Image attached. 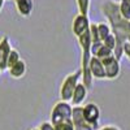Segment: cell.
<instances>
[{"mask_svg":"<svg viewBox=\"0 0 130 130\" xmlns=\"http://www.w3.org/2000/svg\"><path fill=\"white\" fill-rule=\"evenodd\" d=\"M102 12L105 16V18L109 21L112 32L116 37L117 46L113 53L115 57L120 61L124 53V44L126 43L127 37L130 35V21L122 18V16L120 14V9H118V3L113 2V0H108V2L103 3Z\"/></svg>","mask_w":130,"mask_h":130,"instance_id":"6da1fadb","label":"cell"},{"mask_svg":"<svg viewBox=\"0 0 130 130\" xmlns=\"http://www.w3.org/2000/svg\"><path fill=\"white\" fill-rule=\"evenodd\" d=\"M72 115H73V105L69 102L60 100L53 105L51 111V124L53 126H57L60 124L72 121Z\"/></svg>","mask_w":130,"mask_h":130,"instance_id":"7a4b0ae2","label":"cell"},{"mask_svg":"<svg viewBox=\"0 0 130 130\" xmlns=\"http://www.w3.org/2000/svg\"><path fill=\"white\" fill-rule=\"evenodd\" d=\"M82 77V69H77L75 72L68 74L64 78L61 86H60V98L64 102H70L73 98V92L79 83V78Z\"/></svg>","mask_w":130,"mask_h":130,"instance_id":"3957f363","label":"cell"},{"mask_svg":"<svg viewBox=\"0 0 130 130\" xmlns=\"http://www.w3.org/2000/svg\"><path fill=\"white\" fill-rule=\"evenodd\" d=\"M83 117L86 122L90 126L96 130L99 127V121H100V108L95 103H89L83 107Z\"/></svg>","mask_w":130,"mask_h":130,"instance_id":"277c9868","label":"cell"},{"mask_svg":"<svg viewBox=\"0 0 130 130\" xmlns=\"http://www.w3.org/2000/svg\"><path fill=\"white\" fill-rule=\"evenodd\" d=\"M103 61V65H104V69H105V74H107V79H116L118 75H120V72H121V65H120V61H118L115 56H111V57H107Z\"/></svg>","mask_w":130,"mask_h":130,"instance_id":"5b68a950","label":"cell"},{"mask_svg":"<svg viewBox=\"0 0 130 130\" xmlns=\"http://www.w3.org/2000/svg\"><path fill=\"white\" fill-rule=\"evenodd\" d=\"M13 48L10 47V40L8 35H3L0 39V68L2 70H8V57L10 55V51Z\"/></svg>","mask_w":130,"mask_h":130,"instance_id":"8992f818","label":"cell"},{"mask_svg":"<svg viewBox=\"0 0 130 130\" xmlns=\"http://www.w3.org/2000/svg\"><path fill=\"white\" fill-rule=\"evenodd\" d=\"M72 122L74 130H94V127L86 122L83 117V107H73Z\"/></svg>","mask_w":130,"mask_h":130,"instance_id":"52a82bcc","label":"cell"},{"mask_svg":"<svg viewBox=\"0 0 130 130\" xmlns=\"http://www.w3.org/2000/svg\"><path fill=\"white\" fill-rule=\"evenodd\" d=\"M90 20H89V16H83V14H77L74 18H73V24H72V31L75 37H79L82 35L86 30L90 29Z\"/></svg>","mask_w":130,"mask_h":130,"instance_id":"ba28073f","label":"cell"},{"mask_svg":"<svg viewBox=\"0 0 130 130\" xmlns=\"http://www.w3.org/2000/svg\"><path fill=\"white\" fill-rule=\"evenodd\" d=\"M90 73L92 75V78L107 79V74H105V69H104L103 61L100 59L95 57V56H92L91 60H90Z\"/></svg>","mask_w":130,"mask_h":130,"instance_id":"9c48e42d","label":"cell"},{"mask_svg":"<svg viewBox=\"0 0 130 130\" xmlns=\"http://www.w3.org/2000/svg\"><path fill=\"white\" fill-rule=\"evenodd\" d=\"M87 87L83 85V82H79L77 85V87H75L74 92H73V98L70 100V104L73 107H81L82 103L86 100V98H87Z\"/></svg>","mask_w":130,"mask_h":130,"instance_id":"30bf717a","label":"cell"},{"mask_svg":"<svg viewBox=\"0 0 130 130\" xmlns=\"http://www.w3.org/2000/svg\"><path fill=\"white\" fill-rule=\"evenodd\" d=\"M14 7L21 17H30L34 10V0H14Z\"/></svg>","mask_w":130,"mask_h":130,"instance_id":"8fae6325","label":"cell"},{"mask_svg":"<svg viewBox=\"0 0 130 130\" xmlns=\"http://www.w3.org/2000/svg\"><path fill=\"white\" fill-rule=\"evenodd\" d=\"M8 72H9V75H10L12 78L20 79V78L25 77V74H26V72H27V65H26L25 60L21 59L17 64H14L13 67H10V68L8 69Z\"/></svg>","mask_w":130,"mask_h":130,"instance_id":"7c38bea8","label":"cell"},{"mask_svg":"<svg viewBox=\"0 0 130 130\" xmlns=\"http://www.w3.org/2000/svg\"><path fill=\"white\" fill-rule=\"evenodd\" d=\"M118 9H120V14L122 16V18L130 21V0H120Z\"/></svg>","mask_w":130,"mask_h":130,"instance_id":"4fadbf2b","label":"cell"},{"mask_svg":"<svg viewBox=\"0 0 130 130\" xmlns=\"http://www.w3.org/2000/svg\"><path fill=\"white\" fill-rule=\"evenodd\" d=\"M98 32H99V37L100 40L103 42L109 34H112V29L109 26V24H105V22H99L98 24Z\"/></svg>","mask_w":130,"mask_h":130,"instance_id":"5bb4252c","label":"cell"},{"mask_svg":"<svg viewBox=\"0 0 130 130\" xmlns=\"http://www.w3.org/2000/svg\"><path fill=\"white\" fill-rule=\"evenodd\" d=\"M94 56L98 57V59H100V60H104V59H107V57L115 56V53H113L112 50H109L108 47H105L104 44H102V46L99 47V50L94 53Z\"/></svg>","mask_w":130,"mask_h":130,"instance_id":"9a60e30c","label":"cell"},{"mask_svg":"<svg viewBox=\"0 0 130 130\" xmlns=\"http://www.w3.org/2000/svg\"><path fill=\"white\" fill-rule=\"evenodd\" d=\"M75 2H77L78 13L79 14H83V16H89L91 0H75Z\"/></svg>","mask_w":130,"mask_h":130,"instance_id":"2e32d148","label":"cell"},{"mask_svg":"<svg viewBox=\"0 0 130 130\" xmlns=\"http://www.w3.org/2000/svg\"><path fill=\"white\" fill-rule=\"evenodd\" d=\"M21 60V55H20V52L17 51V50H12L10 51V55H9V57H8V69L10 68V67H13L14 64H17L18 61Z\"/></svg>","mask_w":130,"mask_h":130,"instance_id":"e0dca14e","label":"cell"},{"mask_svg":"<svg viewBox=\"0 0 130 130\" xmlns=\"http://www.w3.org/2000/svg\"><path fill=\"white\" fill-rule=\"evenodd\" d=\"M103 44L105 46V47H108L109 50H112V51H115V48H116V46H117V40H116V37H115V34L112 32V34H109L104 40H103Z\"/></svg>","mask_w":130,"mask_h":130,"instance_id":"ac0fdd59","label":"cell"},{"mask_svg":"<svg viewBox=\"0 0 130 130\" xmlns=\"http://www.w3.org/2000/svg\"><path fill=\"white\" fill-rule=\"evenodd\" d=\"M55 130H74V126L72 121H68V122H64V124L55 126Z\"/></svg>","mask_w":130,"mask_h":130,"instance_id":"d6986e66","label":"cell"},{"mask_svg":"<svg viewBox=\"0 0 130 130\" xmlns=\"http://www.w3.org/2000/svg\"><path fill=\"white\" fill-rule=\"evenodd\" d=\"M38 129L39 130H55V126L51 124V121H44L38 126Z\"/></svg>","mask_w":130,"mask_h":130,"instance_id":"ffe728a7","label":"cell"},{"mask_svg":"<svg viewBox=\"0 0 130 130\" xmlns=\"http://www.w3.org/2000/svg\"><path fill=\"white\" fill-rule=\"evenodd\" d=\"M98 130H121V129L118 126H116V125H105V126H102Z\"/></svg>","mask_w":130,"mask_h":130,"instance_id":"44dd1931","label":"cell"},{"mask_svg":"<svg viewBox=\"0 0 130 130\" xmlns=\"http://www.w3.org/2000/svg\"><path fill=\"white\" fill-rule=\"evenodd\" d=\"M124 52H125V55L127 56V59L130 60V44H129L127 42L124 44Z\"/></svg>","mask_w":130,"mask_h":130,"instance_id":"7402d4cb","label":"cell"},{"mask_svg":"<svg viewBox=\"0 0 130 130\" xmlns=\"http://www.w3.org/2000/svg\"><path fill=\"white\" fill-rule=\"evenodd\" d=\"M4 3H5V0H0V12H2V9L4 7Z\"/></svg>","mask_w":130,"mask_h":130,"instance_id":"603a6c76","label":"cell"},{"mask_svg":"<svg viewBox=\"0 0 130 130\" xmlns=\"http://www.w3.org/2000/svg\"><path fill=\"white\" fill-rule=\"evenodd\" d=\"M126 42H127V43H129V44H130V35L127 37V39H126Z\"/></svg>","mask_w":130,"mask_h":130,"instance_id":"cb8c5ba5","label":"cell"},{"mask_svg":"<svg viewBox=\"0 0 130 130\" xmlns=\"http://www.w3.org/2000/svg\"><path fill=\"white\" fill-rule=\"evenodd\" d=\"M30 130H39L38 127H32V129H30Z\"/></svg>","mask_w":130,"mask_h":130,"instance_id":"d4e9b609","label":"cell"},{"mask_svg":"<svg viewBox=\"0 0 130 130\" xmlns=\"http://www.w3.org/2000/svg\"><path fill=\"white\" fill-rule=\"evenodd\" d=\"M2 72H3V70H2V68H0V74H2Z\"/></svg>","mask_w":130,"mask_h":130,"instance_id":"484cf974","label":"cell"}]
</instances>
